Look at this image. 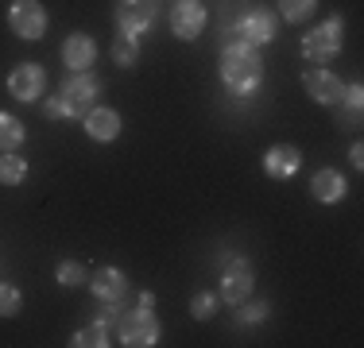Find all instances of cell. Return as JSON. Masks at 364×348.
Here are the masks:
<instances>
[{
    "instance_id": "obj_18",
    "label": "cell",
    "mask_w": 364,
    "mask_h": 348,
    "mask_svg": "<svg viewBox=\"0 0 364 348\" xmlns=\"http://www.w3.org/2000/svg\"><path fill=\"white\" fill-rule=\"evenodd\" d=\"M109 329H112L109 321H101V317H97L93 325L77 329L70 344H74V348H105V344H112V341H109Z\"/></svg>"
},
{
    "instance_id": "obj_21",
    "label": "cell",
    "mask_w": 364,
    "mask_h": 348,
    "mask_svg": "<svg viewBox=\"0 0 364 348\" xmlns=\"http://www.w3.org/2000/svg\"><path fill=\"white\" fill-rule=\"evenodd\" d=\"M23 178H28V163L12 151L0 155V186H20Z\"/></svg>"
},
{
    "instance_id": "obj_22",
    "label": "cell",
    "mask_w": 364,
    "mask_h": 348,
    "mask_svg": "<svg viewBox=\"0 0 364 348\" xmlns=\"http://www.w3.org/2000/svg\"><path fill=\"white\" fill-rule=\"evenodd\" d=\"M55 278H58V286H82L85 278H90V271H85V263H77V259H63V263L55 267Z\"/></svg>"
},
{
    "instance_id": "obj_4",
    "label": "cell",
    "mask_w": 364,
    "mask_h": 348,
    "mask_svg": "<svg viewBox=\"0 0 364 348\" xmlns=\"http://www.w3.org/2000/svg\"><path fill=\"white\" fill-rule=\"evenodd\" d=\"M159 321H155V313L151 310H132L128 317H120L117 321V337H120V344H128V348H151V344H159Z\"/></svg>"
},
{
    "instance_id": "obj_8",
    "label": "cell",
    "mask_w": 364,
    "mask_h": 348,
    "mask_svg": "<svg viewBox=\"0 0 364 348\" xmlns=\"http://www.w3.org/2000/svg\"><path fill=\"white\" fill-rule=\"evenodd\" d=\"M252 283H256L252 263H248V259H229V263H225V275H221V302H229V306L248 302Z\"/></svg>"
},
{
    "instance_id": "obj_28",
    "label": "cell",
    "mask_w": 364,
    "mask_h": 348,
    "mask_svg": "<svg viewBox=\"0 0 364 348\" xmlns=\"http://www.w3.org/2000/svg\"><path fill=\"white\" fill-rule=\"evenodd\" d=\"M349 163H353V167H364V147L360 143L349 147Z\"/></svg>"
},
{
    "instance_id": "obj_7",
    "label": "cell",
    "mask_w": 364,
    "mask_h": 348,
    "mask_svg": "<svg viewBox=\"0 0 364 348\" xmlns=\"http://www.w3.org/2000/svg\"><path fill=\"white\" fill-rule=\"evenodd\" d=\"M155 16H159V0H120L117 4V28L124 35H140L155 23Z\"/></svg>"
},
{
    "instance_id": "obj_16",
    "label": "cell",
    "mask_w": 364,
    "mask_h": 348,
    "mask_svg": "<svg viewBox=\"0 0 364 348\" xmlns=\"http://www.w3.org/2000/svg\"><path fill=\"white\" fill-rule=\"evenodd\" d=\"M345 190H349V182H345V174L333 170V167H322V170L314 174V178H310V194H314L318 202H326V205L341 202Z\"/></svg>"
},
{
    "instance_id": "obj_26",
    "label": "cell",
    "mask_w": 364,
    "mask_h": 348,
    "mask_svg": "<svg viewBox=\"0 0 364 348\" xmlns=\"http://www.w3.org/2000/svg\"><path fill=\"white\" fill-rule=\"evenodd\" d=\"M213 310H218V294H213V290H202V294H194V302H190V313H194L198 321L213 317Z\"/></svg>"
},
{
    "instance_id": "obj_14",
    "label": "cell",
    "mask_w": 364,
    "mask_h": 348,
    "mask_svg": "<svg viewBox=\"0 0 364 348\" xmlns=\"http://www.w3.org/2000/svg\"><path fill=\"white\" fill-rule=\"evenodd\" d=\"M299 167H302V151H299V147H291V143L267 147V155H264L267 178H291V174H299Z\"/></svg>"
},
{
    "instance_id": "obj_15",
    "label": "cell",
    "mask_w": 364,
    "mask_h": 348,
    "mask_svg": "<svg viewBox=\"0 0 364 348\" xmlns=\"http://www.w3.org/2000/svg\"><path fill=\"white\" fill-rule=\"evenodd\" d=\"M63 62L74 70H90L93 62H97V43L90 39V35H82V31H74L70 39L63 43Z\"/></svg>"
},
{
    "instance_id": "obj_24",
    "label": "cell",
    "mask_w": 364,
    "mask_h": 348,
    "mask_svg": "<svg viewBox=\"0 0 364 348\" xmlns=\"http://www.w3.org/2000/svg\"><path fill=\"white\" fill-rule=\"evenodd\" d=\"M23 310V298L12 283H0V317H16Z\"/></svg>"
},
{
    "instance_id": "obj_23",
    "label": "cell",
    "mask_w": 364,
    "mask_h": 348,
    "mask_svg": "<svg viewBox=\"0 0 364 348\" xmlns=\"http://www.w3.org/2000/svg\"><path fill=\"white\" fill-rule=\"evenodd\" d=\"M318 8V0H279V16L287 23H302L310 20V12Z\"/></svg>"
},
{
    "instance_id": "obj_3",
    "label": "cell",
    "mask_w": 364,
    "mask_h": 348,
    "mask_svg": "<svg viewBox=\"0 0 364 348\" xmlns=\"http://www.w3.org/2000/svg\"><path fill=\"white\" fill-rule=\"evenodd\" d=\"M341 43H345V23H341V16H329L322 28H314L302 39V58L306 62H329L341 50Z\"/></svg>"
},
{
    "instance_id": "obj_19",
    "label": "cell",
    "mask_w": 364,
    "mask_h": 348,
    "mask_svg": "<svg viewBox=\"0 0 364 348\" xmlns=\"http://www.w3.org/2000/svg\"><path fill=\"white\" fill-rule=\"evenodd\" d=\"M23 120H16L12 112H0V155L4 151H16V147L23 143Z\"/></svg>"
},
{
    "instance_id": "obj_25",
    "label": "cell",
    "mask_w": 364,
    "mask_h": 348,
    "mask_svg": "<svg viewBox=\"0 0 364 348\" xmlns=\"http://www.w3.org/2000/svg\"><path fill=\"white\" fill-rule=\"evenodd\" d=\"M267 313H272V306L267 302H240V310H237V325H256V321H264Z\"/></svg>"
},
{
    "instance_id": "obj_20",
    "label": "cell",
    "mask_w": 364,
    "mask_h": 348,
    "mask_svg": "<svg viewBox=\"0 0 364 348\" xmlns=\"http://www.w3.org/2000/svg\"><path fill=\"white\" fill-rule=\"evenodd\" d=\"M112 62H120V66H136V62H140V39L120 31L117 39H112Z\"/></svg>"
},
{
    "instance_id": "obj_12",
    "label": "cell",
    "mask_w": 364,
    "mask_h": 348,
    "mask_svg": "<svg viewBox=\"0 0 364 348\" xmlns=\"http://www.w3.org/2000/svg\"><path fill=\"white\" fill-rule=\"evenodd\" d=\"M85 283H90L93 298H101L105 306H109V302L117 306V302L128 294V278H124V271H117V267H97Z\"/></svg>"
},
{
    "instance_id": "obj_9",
    "label": "cell",
    "mask_w": 364,
    "mask_h": 348,
    "mask_svg": "<svg viewBox=\"0 0 364 348\" xmlns=\"http://www.w3.org/2000/svg\"><path fill=\"white\" fill-rule=\"evenodd\" d=\"M171 31H175V39H198V35L205 31V4L202 0H178L175 8H171Z\"/></svg>"
},
{
    "instance_id": "obj_1",
    "label": "cell",
    "mask_w": 364,
    "mask_h": 348,
    "mask_svg": "<svg viewBox=\"0 0 364 348\" xmlns=\"http://www.w3.org/2000/svg\"><path fill=\"white\" fill-rule=\"evenodd\" d=\"M221 82L232 97H252L264 82V58L259 47L237 39V35L225 31V47H221Z\"/></svg>"
},
{
    "instance_id": "obj_29",
    "label": "cell",
    "mask_w": 364,
    "mask_h": 348,
    "mask_svg": "<svg viewBox=\"0 0 364 348\" xmlns=\"http://www.w3.org/2000/svg\"><path fill=\"white\" fill-rule=\"evenodd\" d=\"M140 306H144V310L155 306V294H151V290H140Z\"/></svg>"
},
{
    "instance_id": "obj_27",
    "label": "cell",
    "mask_w": 364,
    "mask_h": 348,
    "mask_svg": "<svg viewBox=\"0 0 364 348\" xmlns=\"http://www.w3.org/2000/svg\"><path fill=\"white\" fill-rule=\"evenodd\" d=\"M43 112H47V116H50V120H58V116H66V112H63V101H58V97H50V101H43Z\"/></svg>"
},
{
    "instance_id": "obj_6",
    "label": "cell",
    "mask_w": 364,
    "mask_h": 348,
    "mask_svg": "<svg viewBox=\"0 0 364 348\" xmlns=\"http://www.w3.org/2000/svg\"><path fill=\"white\" fill-rule=\"evenodd\" d=\"M8 28H12L20 39H43V31H47V8L39 4V0H16L12 8H8Z\"/></svg>"
},
{
    "instance_id": "obj_11",
    "label": "cell",
    "mask_w": 364,
    "mask_h": 348,
    "mask_svg": "<svg viewBox=\"0 0 364 348\" xmlns=\"http://www.w3.org/2000/svg\"><path fill=\"white\" fill-rule=\"evenodd\" d=\"M302 89H306L318 104H337L345 97V82L337 74H329V70H306V74H302Z\"/></svg>"
},
{
    "instance_id": "obj_5",
    "label": "cell",
    "mask_w": 364,
    "mask_h": 348,
    "mask_svg": "<svg viewBox=\"0 0 364 348\" xmlns=\"http://www.w3.org/2000/svg\"><path fill=\"white\" fill-rule=\"evenodd\" d=\"M229 35L252 43V47H264V43H272L275 35H279V20H275L272 8H248V12L229 28Z\"/></svg>"
},
{
    "instance_id": "obj_17",
    "label": "cell",
    "mask_w": 364,
    "mask_h": 348,
    "mask_svg": "<svg viewBox=\"0 0 364 348\" xmlns=\"http://www.w3.org/2000/svg\"><path fill=\"white\" fill-rule=\"evenodd\" d=\"M337 104H341V112H337V124L357 132V128H360V112H364V89H360V82L345 85V97L337 101Z\"/></svg>"
},
{
    "instance_id": "obj_2",
    "label": "cell",
    "mask_w": 364,
    "mask_h": 348,
    "mask_svg": "<svg viewBox=\"0 0 364 348\" xmlns=\"http://www.w3.org/2000/svg\"><path fill=\"white\" fill-rule=\"evenodd\" d=\"M97 97H101V77L90 74V70H77L70 82L63 85V93H58L63 112H66V116H77V120L97 104Z\"/></svg>"
},
{
    "instance_id": "obj_13",
    "label": "cell",
    "mask_w": 364,
    "mask_h": 348,
    "mask_svg": "<svg viewBox=\"0 0 364 348\" xmlns=\"http://www.w3.org/2000/svg\"><path fill=\"white\" fill-rule=\"evenodd\" d=\"M82 128H85V136H90V139L109 143V139L120 136V112L117 109H97V104H93V109L82 116Z\"/></svg>"
},
{
    "instance_id": "obj_10",
    "label": "cell",
    "mask_w": 364,
    "mask_h": 348,
    "mask_svg": "<svg viewBox=\"0 0 364 348\" xmlns=\"http://www.w3.org/2000/svg\"><path fill=\"white\" fill-rule=\"evenodd\" d=\"M43 89H47V74H43V66L36 62H23L12 70V77H8V93H12L16 101H39Z\"/></svg>"
}]
</instances>
